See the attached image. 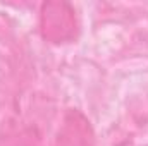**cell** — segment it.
I'll use <instances>...</instances> for the list:
<instances>
[{
    "mask_svg": "<svg viewBox=\"0 0 148 146\" xmlns=\"http://www.w3.org/2000/svg\"><path fill=\"white\" fill-rule=\"evenodd\" d=\"M41 31L43 36L60 43L74 36L76 17L74 10L64 2H48L41 7Z\"/></svg>",
    "mask_w": 148,
    "mask_h": 146,
    "instance_id": "cell-1",
    "label": "cell"
},
{
    "mask_svg": "<svg viewBox=\"0 0 148 146\" xmlns=\"http://www.w3.org/2000/svg\"><path fill=\"white\" fill-rule=\"evenodd\" d=\"M93 131L88 119L77 110H69L57 131L53 146H93Z\"/></svg>",
    "mask_w": 148,
    "mask_h": 146,
    "instance_id": "cell-2",
    "label": "cell"
}]
</instances>
